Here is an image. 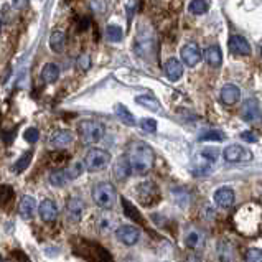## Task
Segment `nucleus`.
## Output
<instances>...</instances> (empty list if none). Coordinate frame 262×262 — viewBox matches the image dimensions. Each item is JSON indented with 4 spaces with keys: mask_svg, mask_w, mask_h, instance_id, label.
Wrapping results in <instances>:
<instances>
[{
    "mask_svg": "<svg viewBox=\"0 0 262 262\" xmlns=\"http://www.w3.org/2000/svg\"><path fill=\"white\" fill-rule=\"evenodd\" d=\"M127 160L134 175H145L152 170L155 162L154 148L142 140H136L129 145V152H127Z\"/></svg>",
    "mask_w": 262,
    "mask_h": 262,
    "instance_id": "nucleus-1",
    "label": "nucleus"
},
{
    "mask_svg": "<svg viewBox=\"0 0 262 262\" xmlns=\"http://www.w3.org/2000/svg\"><path fill=\"white\" fill-rule=\"evenodd\" d=\"M262 221V209L257 205H244L237 209L233 223L237 231L243 234H254L260 228Z\"/></svg>",
    "mask_w": 262,
    "mask_h": 262,
    "instance_id": "nucleus-2",
    "label": "nucleus"
},
{
    "mask_svg": "<svg viewBox=\"0 0 262 262\" xmlns=\"http://www.w3.org/2000/svg\"><path fill=\"white\" fill-rule=\"evenodd\" d=\"M220 152L213 147L208 148H201L196 154H194L193 159V173L194 175H205L208 171H211L214 167V163L218 162Z\"/></svg>",
    "mask_w": 262,
    "mask_h": 262,
    "instance_id": "nucleus-3",
    "label": "nucleus"
},
{
    "mask_svg": "<svg viewBox=\"0 0 262 262\" xmlns=\"http://www.w3.org/2000/svg\"><path fill=\"white\" fill-rule=\"evenodd\" d=\"M93 200L101 209H111L117 201V191L109 182H99L93 188Z\"/></svg>",
    "mask_w": 262,
    "mask_h": 262,
    "instance_id": "nucleus-4",
    "label": "nucleus"
},
{
    "mask_svg": "<svg viewBox=\"0 0 262 262\" xmlns=\"http://www.w3.org/2000/svg\"><path fill=\"white\" fill-rule=\"evenodd\" d=\"M136 194H137V201L145 208H152L155 205H159V201L162 200V193L154 182H142L140 185H137Z\"/></svg>",
    "mask_w": 262,
    "mask_h": 262,
    "instance_id": "nucleus-5",
    "label": "nucleus"
},
{
    "mask_svg": "<svg viewBox=\"0 0 262 262\" xmlns=\"http://www.w3.org/2000/svg\"><path fill=\"white\" fill-rule=\"evenodd\" d=\"M78 132H79L81 140H83V144L94 145L97 142L102 140L106 129H104V125L97 121H83V122H79Z\"/></svg>",
    "mask_w": 262,
    "mask_h": 262,
    "instance_id": "nucleus-6",
    "label": "nucleus"
},
{
    "mask_svg": "<svg viewBox=\"0 0 262 262\" xmlns=\"http://www.w3.org/2000/svg\"><path fill=\"white\" fill-rule=\"evenodd\" d=\"M111 163V154L104 148H89L84 157V168L88 171H101Z\"/></svg>",
    "mask_w": 262,
    "mask_h": 262,
    "instance_id": "nucleus-7",
    "label": "nucleus"
},
{
    "mask_svg": "<svg viewBox=\"0 0 262 262\" xmlns=\"http://www.w3.org/2000/svg\"><path fill=\"white\" fill-rule=\"evenodd\" d=\"M76 248L83 249V251H81V256L88 257L89 260H93V262H112L111 254L106 249H102L101 246L96 244V243H86V241H83V244L76 246Z\"/></svg>",
    "mask_w": 262,
    "mask_h": 262,
    "instance_id": "nucleus-8",
    "label": "nucleus"
},
{
    "mask_svg": "<svg viewBox=\"0 0 262 262\" xmlns=\"http://www.w3.org/2000/svg\"><path fill=\"white\" fill-rule=\"evenodd\" d=\"M223 157L229 163H243L252 160V152L239 144H231L223 150Z\"/></svg>",
    "mask_w": 262,
    "mask_h": 262,
    "instance_id": "nucleus-9",
    "label": "nucleus"
},
{
    "mask_svg": "<svg viewBox=\"0 0 262 262\" xmlns=\"http://www.w3.org/2000/svg\"><path fill=\"white\" fill-rule=\"evenodd\" d=\"M116 237L125 246H134L140 239V229L132 226V224H122V226H117Z\"/></svg>",
    "mask_w": 262,
    "mask_h": 262,
    "instance_id": "nucleus-10",
    "label": "nucleus"
},
{
    "mask_svg": "<svg viewBox=\"0 0 262 262\" xmlns=\"http://www.w3.org/2000/svg\"><path fill=\"white\" fill-rule=\"evenodd\" d=\"M86 211V203L83 201V198L79 196H71L66 201V214L73 223H78L83 220Z\"/></svg>",
    "mask_w": 262,
    "mask_h": 262,
    "instance_id": "nucleus-11",
    "label": "nucleus"
},
{
    "mask_svg": "<svg viewBox=\"0 0 262 262\" xmlns=\"http://www.w3.org/2000/svg\"><path fill=\"white\" fill-rule=\"evenodd\" d=\"M213 200H214L216 206H220L223 209H229L236 203V194H234V190L229 188V186H221V188L214 191Z\"/></svg>",
    "mask_w": 262,
    "mask_h": 262,
    "instance_id": "nucleus-12",
    "label": "nucleus"
},
{
    "mask_svg": "<svg viewBox=\"0 0 262 262\" xmlns=\"http://www.w3.org/2000/svg\"><path fill=\"white\" fill-rule=\"evenodd\" d=\"M180 55H182L183 63L188 66V68L196 66L201 61V58H203V55H201V51H200V47L196 43L185 45V47L182 48V51H180Z\"/></svg>",
    "mask_w": 262,
    "mask_h": 262,
    "instance_id": "nucleus-13",
    "label": "nucleus"
},
{
    "mask_svg": "<svg viewBox=\"0 0 262 262\" xmlns=\"http://www.w3.org/2000/svg\"><path fill=\"white\" fill-rule=\"evenodd\" d=\"M241 119L246 122H257L260 119V107H259V101L251 97L248 99L241 107Z\"/></svg>",
    "mask_w": 262,
    "mask_h": 262,
    "instance_id": "nucleus-14",
    "label": "nucleus"
},
{
    "mask_svg": "<svg viewBox=\"0 0 262 262\" xmlns=\"http://www.w3.org/2000/svg\"><path fill=\"white\" fill-rule=\"evenodd\" d=\"M229 51L233 55H237V56H249L252 53V48L249 41L244 38L241 35H233L229 38Z\"/></svg>",
    "mask_w": 262,
    "mask_h": 262,
    "instance_id": "nucleus-15",
    "label": "nucleus"
},
{
    "mask_svg": "<svg viewBox=\"0 0 262 262\" xmlns=\"http://www.w3.org/2000/svg\"><path fill=\"white\" fill-rule=\"evenodd\" d=\"M74 136L68 129H58L50 136V145L55 148H64L73 144Z\"/></svg>",
    "mask_w": 262,
    "mask_h": 262,
    "instance_id": "nucleus-16",
    "label": "nucleus"
},
{
    "mask_svg": "<svg viewBox=\"0 0 262 262\" xmlns=\"http://www.w3.org/2000/svg\"><path fill=\"white\" fill-rule=\"evenodd\" d=\"M58 213H59L58 205L55 203L53 200H43L41 203L38 205V214H40V218L43 221H47V223L55 221L58 218Z\"/></svg>",
    "mask_w": 262,
    "mask_h": 262,
    "instance_id": "nucleus-17",
    "label": "nucleus"
},
{
    "mask_svg": "<svg viewBox=\"0 0 262 262\" xmlns=\"http://www.w3.org/2000/svg\"><path fill=\"white\" fill-rule=\"evenodd\" d=\"M216 254H218L220 262H234L236 259V249L234 244L228 241V239H223L216 246Z\"/></svg>",
    "mask_w": 262,
    "mask_h": 262,
    "instance_id": "nucleus-18",
    "label": "nucleus"
},
{
    "mask_svg": "<svg viewBox=\"0 0 262 262\" xmlns=\"http://www.w3.org/2000/svg\"><path fill=\"white\" fill-rule=\"evenodd\" d=\"M36 208H38V205H36V200L33 196H30V194H25V196L20 200L18 213H20V216L24 220H32L35 211H36Z\"/></svg>",
    "mask_w": 262,
    "mask_h": 262,
    "instance_id": "nucleus-19",
    "label": "nucleus"
},
{
    "mask_svg": "<svg viewBox=\"0 0 262 262\" xmlns=\"http://www.w3.org/2000/svg\"><path fill=\"white\" fill-rule=\"evenodd\" d=\"M203 58L206 64H209L211 68H220L223 63V53L218 45H209V47L203 51Z\"/></svg>",
    "mask_w": 262,
    "mask_h": 262,
    "instance_id": "nucleus-20",
    "label": "nucleus"
},
{
    "mask_svg": "<svg viewBox=\"0 0 262 262\" xmlns=\"http://www.w3.org/2000/svg\"><path fill=\"white\" fill-rule=\"evenodd\" d=\"M163 71H165V76L170 81H178L183 76V64L178 61L177 58H170L165 61V66H163Z\"/></svg>",
    "mask_w": 262,
    "mask_h": 262,
    "instance_id": "nucleus-21",
    "label": "nucleus"
},
{
    "mask_svg": "<svg viewBox=\"0 0 262 262\" xmlns=\"http://www.w3.org/2000/svg\"><path fill=\"white\" fill-rule=\"evenodd\" d=\"M239 99H241V89L236 84H226L221 89V101L226 106H234Z\"/></svg>",
    "mask_w": 262,
    "mask_h": 262,
    "instance_id": "nucleus-22",
    "label": "nucleus"
},
{
    "mask_svg": "<svg viewBox=\"0 0 262 262\" xmlns=\"http://www.w3.org/2000/svg\"><path fill=\"white\" fill-rule=\"evenodd\" d=\"M59 78V66L55 63H47L43 66L41 70V79L45 81L47 84H53L56 83Z\"/></svg>",
    "mask_w": 262,
    "mask_h": 262,
    "instance_id": "nucleus-23",
    "label": "nucleus"
},
{
    "mask_svg": "<svg viewBox=\"0 0 262 262\" xmlns=\"http://www.w3.org/2000/svg\"><path fill=\"white\" fill-rule=\"evenodd\" d=\"M66 47V36L63 32H53L50 35V48L53 53H63Z\"/></svg>",
    "mask_w": 262,
    "mask_h": 262,
    "instance_id": "nucleus-24",
    "label": "nucleus"
},
{
    "mask_svg": "<svg viewBox=\"0 0 262 262\" xmlns=\"http://www.w3.org/2000/svg\"><path fill=\"white\" fill-rule=\"evenodd\" d=\"M130 173H132V170H130V165H129V160H127V157H121V159H117L116 165H114V175H116V178L125 180Z\"/></svg>",
    "mask_w": 262,
    "mask_h": 262,
    "instance_id": "nucleus-25",
    "label": "nucleus"
},
{
    "mask_svg": "<svg viewBox=\"0 0 262 262\" xmlns=\"http://www.w3.org/2000/svg\"><path fill=\"white\" fill-rule=\"evenodd\" d=\"M136 102L140 104V106L147 107L148 111H154V112H159V111L162 109L159 99H157V97H154V96H148V94L137 96V97H136Z\"/></svg>",
    "mask_w": 262,
    "mask_h": 262,
    "instance_id": "nucleus-26",
    "label": "nucleus"
},
{
    "mask_svg": "<svg viewBox=\"0 0 262 262\" xmlns=\"http://www.w3.org/2000/svg\"><path fill=\"white\" fill-rule=\"evenodd\" d=\"M203 244V234L200 233L196 229H191L186 233L185 236V246L188 249H198L200 246Z\"/></svg>",
    "mask_w": 262,
    "mask_h": 262,
    "instance_id": "nucleus-27",
    "label": "nucleus"
},
{
    "mask_svg": "<svg viewBox=\"0 0 262 262\" xmlns=\"http://www.w3.org/2000/svg\"><path fill=\"white\" fill-rule=\"evenodd\" d=\"M114 111H116V116L121 119L125 125H136V117H134V114L125 106H122V104H116Z\"/></svg>",
    "mask_w": 262,
    "mask_h": 262,
    "instance_id": "nucleus-28",
    "label": "nucleus"
},
{
    "mask_svg": "<svg viewBox=\"0 0 262 262\" xmlns=\"http://www.w3.org/2000/svg\"><path fill=\"white\" fill-rule=\"evenodd\" d=\"M63 170H64V173H66V178H68V182H74V180L83 175L84 163L83 162H74V163H71L70 167H66Z\"/></svg>",
    "mask_w": 262,
    "mask_h": 262,
    "instance_id": "nucleus-29",
    "label": "nucleus"
},
{
    "mask_svg": "<svg viewBox=\"0 0 262 262\" xmlns=\"http://www.w3.org/2000/svg\"><path fill=\"white\" fill-rule=\"evenodd\" d=\"M50 183L56 186V188H61V186H64L68 182V178H66V173L63 168H56L50 173Z\"/></svg>",
    "mask_w": 262,
    "mask_h": 262,
    "instance_id": "nucleus-30",
    "label": "nucleus"
},
{
    "mask_svg": "<svg viewBox=\"0 0 262 262\" xmlns=\"http://www.w3.org/2000/svg\"><path fill=\"white\" fill-rule=\"evenodd\" d=\"M32 157H33V152H25L24 155L20 157V159L13 163V171L15 173H21V171H25L28 167H30V162H32Z\"/></svg>",
    "mask_w": 262,
    "mask_h": 262,
    "instance_id": "nucleus-31",
    "label": "nucleus"
},
{
    "mask_svg": "<svg viewBox=\"0 0 262 262\" xmlns=\"http://www.w3.org/2000/svg\"><path fill=\"white\" fill-rule=\"evenodd\" d=\"M188 10L193 15H203L209 10V2L208 0H191L188 5Z\"/></svg>",
    "mask_w": 262,
    "mask_h": 262,
    "instance_id": "nucleus-32",
    "label": "nucleus"
},
{
    "mask_svg": "<svg viewBox=\"0 0 262 262\" xmlns=\"http://www.w3.org/2000/svg\"><path fill=\"white\" fill-rule=\"evenodd\" d=\"M106 36H107L109 41L119 43V41H122V38H124V32H122V28L117 27V25H107V28H106Z\"/></svg>",
    "mask_w": 262,
    "mask_h": 262,
    "instance_id": "nucleus-33",
    "label": "nucleus"
},
{
    "mask_svg": "<svg viewBox=\"0 0 262 262\" xmlns=\"http://www.w3.org/2000/svg\"><path fill=\"white\" fill-rule=\"evenodd\" d=\"M97 226H99L101 233H109V231H112V229L116 228V218H114V216L104 214V216H101V218H99V221H97Z\"/></svg>",
    "mask_w": 262,
    "mask_h": 262,
    "instance_id": "nucleus-34",
    "label": "nucleus"
},
{
    "mask_svg": "<svg viewBox=\"0 0 262 262\" xmlns=\"http://www.w3.org/2000/svg\"><path fill=\"white\" fill-rule=\"evenodd\" d=\"M224 139H226V136L220 130H206L198 137L200 142H211V140L213 142H223Z\"/></svg>",
    "mask_w": 262,
    "mask_h": 262,
    "instance_id": "nucleus-35",
    "label": "nucleus"
},
{
    "mask_svg": "<svg viewBox=\"0 0 262 262\" xmlns=\"http://www.w3.org/2000/svg\"><path fill=\"white\" fill-rule=\"evenodd\" d=\"M244 260L246 262H262V249H259V248L248 249L244 254Z\"/></svg>",
    "mask_w": 262,
    "mask_h": 262,
    "instance_id": "nucleus-36",
    "label": "nucleus"
},
{
    "mask_svg": "<svg viewBox=\"0 0 262 262\" xmlns=\"http://www.w3.org/2000/svg\"><path fill=\"white\" fill-rule=\"evenodd\" d=\"M89 7L96 15H102L107 10V2L106 0H89Z\"/></svg>",
    "mask_w": 262,
    "mask_h": 262,
    "instance_id": "nucleus-37",
    "label": "nucleus"
},
{
    "mask_svg": "<svg viewBox=\"0 0 262 262\" xmlns=\"http://www.w3.org/2000/svg\"><path fill=\"white\" fill-rule=\"evenodd\" d=\"M122 205H124V211H125V214L129 216V218H132V220H136V221H140L142 218H140V214L137 213V209H136V206H132L129 201H127L125 198L122 200Z\"/></svg>",
    "mask_w": 262,
    "mask_h": 262,
    "instance_id": "nucleus-38",
    "label": "nucleus"
},
{
    "mask_svg": "<svg viewBox=\"0 0 262 262\" xmlns=\"http://www.w3.org/2000/svg\"><path fill=\"white\" fill-rule=\"evenodd\" d=\"M24 137H25V140L28 142V144H35V142H38V139H40V132H38L36 127H28V129L25 130V134H24Z\"/></svg>",
    "mask_w": 262,
    "mask_h": 262,
    "instance_id": "nucleus-39",
    "label": "nucleus"
},
{
    "mask_svg": "<svg viewBox=\"0 0 262 262\" xmlns=\"http://www.w3.org/2000/svg\"><path fill=\"white\" fill-rule=\"evenodd\" d=\"M76 68L81 70V71H88L89 68H91V56H89V55H81V56H78V59H76Z\"/></svg>",
    "mask_w": 262,
    "mask_h": 262,
    "instance_id": "nucleus-40",
    "label": "nucleus"
},
{
    "mask_svg": "<svg viewBox=\"0 0 262 262\" xmlns=\"http://www.w3.org/2000/svg\"><path fill=\"white\" fill-rule=\"evenodd\" d=\"M140 127H142V130H145L148 134H154L157 130V121H155V119L145 117V119H142V121H140Z\"/></svg>",
    "mask_w": 262,
    "mask_h": 262,
    "instance_id": "nucleus-41",
    "label": "nucleus"
},
{
    "mask_svg": "<svg viewBox=\"0 0 262 262\" xmlns=\"http://www.w3.org/2000/svg\"><path fill=\"white\" fill-rule=\"evenodd\" d=\"M50 159H51V162L55 163V165H61V163H64V162H68V154L66 152H53L50 155Z\"/></svg>",
    "mask_w": 262,
    "mask_h": 262,
    "instance_id": "nucleus-42",
    "label": "nucleus"
},
{
    "mask_svg": "<svg viewBox=\"0 0 262 262\" xmlns=\"http://www.w3.org/2000/svg\"><path fill=\"white\" fill-rule=\"evenodd\" d=\"M241 139H243V140H246V142H249V144H254V142H257V140H259L256 134L251 132V130L243 132V134H241Z\"/></svg>",
    "mask_w": 262,
    "mask_h": 262,
    "instance_id": "nucleus-43",
    "label": "nucleus"
},
{
    "mask_svg": "<svg viewBox=\"0 0 262 262\" xmlns=\"http://www.w3.org/2000/svg\"><path fill=\"white\" fill-rule=\"evenodd\" d=\"M12 4L17 10H24V9H27L28 0H12Z\"/></svg>",
    "mask_w": 262,
    "mask_h": 262,
    "instance_id": "nucleus-44",
    "label": "nucleus"
},
{
    "mask_svg": "<svg viewBox=\"0 0 262 262\" xmlns=\"http://www.w3.org/2000/svg\"><path fill=\"white\" fill-rule=\"evenodd\" d=\"M136 7H137V0H129V4H127V15H129V20L132 18Z\"/></svg>",
    "mask_w": 262,
    "mask_h": 262,
    "instance_id": "nucleus-45",
    "label": "nucleus"
},
{
    "mask_svg": "<svg viewBox=\"0 0 262 262\" xmlns=\"http://www.w3.org/2000/svg\"><path fill=\"white\" fill-rule=\"evenodd\" d=\"M89 28V18H83L79 21V32H86V30Z\"/></svg>",
    "mask_w": 262,
    "mask_h": 262,
    "instance_id": "nucleus-46",
    "label": "nucleus"
},
{
    "mask_svg": "<svg viewBox=\"0 0 262 262\" xmlns=\"http://www.w3.org/2000/svg\"><path fill=\"white\" fill-rule=\"evenodd\" d=\"M185 262H201V259H200V256H196V254H191V256L186 257Z\"/></svg>",
    "mask_w": 262,
    "mask_h": 262,
    "instance_id": "nucleus-47",
    "label": "nucleus"
},
{
    "mask_svg": "<svg viewBox=\"0 0 262 262\" xmlns=\"http://www.w3.org/2000/svg\"><path fill=\"white\" fill-rule=\"evenodd\" d=\"M0 30H2V20H0Z\"/></svg>",
    "mask_w": 262,
    "mask_h": 262,
    "instance_id": "nucleus-48",
    "label": "nucleus"
},
{
    "mask_svg": "<svg viewBox=\"0 0 262 262\" xmlns=\"http://www.w3.org/2000/svg\"><path fill=\"white\" fill-rule=\"evenodd\" d=\"M260 58H262V47H260Z\"/></svg>",
    "mask_w": 262,
    "mask_h": 262,
    "instance_id": "nucleus-49",
    "label": "nucleus"
}]
</instances>
